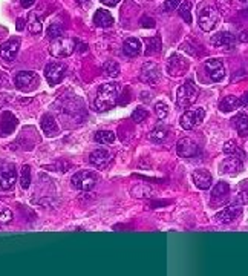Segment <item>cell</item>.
Segmentation results:
<instances>
[{
	"instance_id": "obj_1",
	"label": "cell",
	"mask_w": 248,
	"mask_h": 276,
	"mask_svg": "<svg viewBox=\"0 0 248 276\" xmlns=\"http://www.w3.org/2000/svg\"><path fill=\"white\" fill-rule=\"evenodd\" d=\"M117 99H118V86L113 83H105L101 84L98 94H97V99L94 101L95 109L100 112H105L109 111L110 108L117 104Z\"/></svg>"
},
{
	"instance_id": "obj_2",
	"label": "cell",
	"mask_w": 248,
	"mask_h": 276,
	"mask_svg": "<svg viewBox=\"0 0 248 276\" xmlns=\"http://www.w3.org/2000/svg\"><path fill=\"white\" fill-rule=\"evenodd\" d=\"M199 89L193 81H185L182 86L178 88L177 92V103L179 108H190L195 101L198 100Z\"/></svg>"
},
{
	"instance_id": "obj_3",
	"label": "cell",
	"mask_w": 248,
	"mask_h": 276,
	"mask_svg": "<svg viewBox=\"0 0 248 276\" xmlns=\"http://www.w3.org/2000/svg\"><path fill=\"white\" fill-rule=\"evenodd\" d=\"M75 45L77 41L74 39H69V37H58V39H54L53 41H51L49 45V52L51 56L54 57H69L72 52L75 51Z\"/></svg>"
},
{
	"instance_id": "obj_4",
	"label": "cell",
	"mask_w": 248,
	"mask_h": 276,
	"mask_svg": "<svg viewBox=\"0 0 248 276\" xmlns=\"http://www.w3.org/2000/svg\"><path fill=\"white\" fill-rule=\"evenodd\" d=\"M189 66H190L189 60L185 59L184 56L178 54V52L172 54L167 59V61H165V71H167V74H169L170 77H181V76H184V74L189 71Z\"/></svg>"
},
{
	"instance_id": "obj_5",
	"label": "cell",
	"mask_w": 248,
	"mask_h": 276,
	"mask_svg": "<svg viewBox=\"0 0 248 276\" xmlns=\"http://www.w3.org/2000/svg\"><path fill=\"white\" fill-rule=\"evenodd\" d=\"M198 23H199V28L202 31H205V33H210V31H213L219 23L218 9H216L214 6H204L199 11Z\"/></svg>"
},
{
	"instance_id": "obj_6",
	"label": "cell",
	"mask_w": 248,
	"mask_h": 276,
	"mask_svg": "<svg viewBox=\"0 0 248 276\" xmlns=\"http://www.w3.org/2000/svg\"><path fill=\"white\" fill-rule=\"evenodd\" d=\"M229 201H230V186L224 181H219L212 190L210 207L212 209L224 207L229 204Z\"/></svg>"
},
{
	"instance_id": "obj_7",
	"label": "cell",
	"mask_w": 248,
	"mask_h": 276,
	"mask_svg": "<svg viewBox=\"0 0 248 276\" xmlns=\"http://www.w3.org/2000/svg\"><path fill=\"white\" fill-rule=\"evenodd\" d=\"M16 86L18 91H23V92H31L34 91L35 88H38L40 84V79L35 72H31V71H22L18 72L16 76Z\"/></svg>"
},
{
	"instance_id": "obj_8",
	"label": "cell",
	"mask_w": 248,
	"mask_h": 276,
	"mask_svg": "<svg viewBox=\"0 0 248 276\" xmlns=\"http://www.w3.org/2000/svg\"><path fill=\"white\" fill-rule=\"evenodd\" d=\"M205 118V111L204 108H195L187 112H184L181 117V127L185 131H192L195 127H198Z\"/></svg>"
},
{
	"instance_id": "obj_9",
	"label": "cell",
	"mask_w": 248,
	"mask_h": 276,
	"mask_svg": "<svg viewBox=\"0 0 248 276\" xmlns=\"http://www.w3.org/2000/svg\"><path fill=\"white\" fill-rule=\"evenodd\" d=\"M72 186L78 190H83V192H89L95 187L97 184V177L89 172V171H81V172H77L74 177H72Z\"/></svg>"
},
{
	"instance_id": "obj_10",
	"label": "cell",
	"mask_w": 248,
	"mask_h": 276,
	"mask_svg": "<svg viewBox=\"0 0 248 276\" xmlns=\"http://www.w3.org/2000/svg\"><path fill=\"white\" fill-rule=\"evenodd\" d=\"M242 206L239 204H227V207H224L222 210H219V214L214 215V221L218 222V224H230V222L236 221L237 218H239L242 215Z\"/></svg>"
},
{
	"instance_id": "obj_11",
	"label": "cell",
	"mask_w": 248,
	"mask_h": 276,
	"mask_svg": "<svg viewBox=\"0 0 248 276\" xmlns=\"http://www.w3.org/2000/svg\"><path fill=\"white\" fill-rule=\"evenodd\" d=\"M140 80L142 83H147L150 86H155L159 80H161V71L157 63L147 61L141 66V72H140Z\"/></svg>"
},
{
	"instance_id": "obj_12",
	"label": "cell",
	"mask_w": 248,
	"mask_h": 276,
	"mask_svg": "<svg viewBox=\"0 0 248 276\" xmlns=\"http://www.w3.org/2000/svg\"><path fill=\"white\" fill-rule=\"evenodd\" d=\"M204 69H205V74L207 77H209L212 81H221L224 77H225V66L222 60L219 59H210L204 63Z\"/></svg>"
},
{
	"instance_id": "obj_13",
	"label": "cell",
	"mask_w": 248,
	"mask_h": 276,
	"mask_svg": "<svg viewBox=\"0 0 248 276\" xmlns=\"http://www.w3.org/2000/svg\"><path fill=\"white\" fill-rule=\"evenodd\" d=\"M242 169H244L242 158L236 157V155L227 157L219 163V172L222 175H237L242 172Z\"/></svg>"
},
{
	"instance_id": "obj_14",
	"label": "cell",
	"mask_w": 248,
	"mask_h": 276,
	"mask_svg": "<svg viewBox=\"0 0 248 276\" xmlns=\"http://www.w3.org/2000/svg\"><path fill=\"white\" fill-rule=\"evenodd\" d=\"M65 74H66V65L58 63V61L48 63L46 68H45V77H46L48 83L53 84V86L63 80Z\"/></svg>"
},
{
	"instance_id": "obj_15",
	"label": "cell",
	"mask_w": 248,
	"mask_h": 276,
	"mask_svg": "<svg viewBox=\"0 0 248 276\" xmlns=\"http://www.w3.org/2000/svg\"><path fill=\"white\" fill-rule=\"evenodd\" d=\"M16 181H17V172H16L14 164L5 163L0 166V187L5 190L13 189Z\"/></svg>"
},
{
	"instance_id": "obj_16",
	"label": "cell",
	"mask_w": 248,
	"mask_h": 276,
	"mask_svg": "<svg viewBox=\"0 0 248 276\" xmlns=\"http://www.w3.org/2000/svg\"><path fill=\"white\" fill-rule=\"evenodd\" d=\"M177 154L182 158H192L198 154V144H196L189 137L181 138L177 144Z\"/></svg>"
},
{
	"instance_id": "obj_17",
	"label": "cell",
	"mask_w": 248,
	"mask_h": 276,
	"mask_svg": "<svg viewBox=\"0 0 248 276\" xmlns=\"http://www.w3.org/2000/svg\"><path fill=\"white\" fill-rule=\"evenodd\" d=\"M18 49H20V40L11 39L0 46V56H2L6 61H14L18 54Z\"/></svg>"
},
{
	"instance_id": "obj_18",
	"label": "cell",
	"mask_w": 248,
	"mask_h": 276,
	"mask_svg": "<svg viewBox=\"0 0 248 276\" xmlns=\"http://www.w3.org/2000/svg\"><path fill=\"white\" fill-rule=\"evenodd\" d=\"M192 179H193V184L201 189V190H207L210 186H212V174L207 171V169H198V171H195L192 174Z\"/></svg>"
},
{
	"instance_id": "obj_19",
	"label": "cell",
	"mask_w": 248,
	"mask_h": 276,
	"mask_svg": "<svg viewBox=\"0 0 248 276\" xmlns=\"http://www.w3.org/2000/svg\"><path fill=\"white\" fill-rule=\"evenodd\" d=\"M210 43L216 48H233L236 43V37L231 33H218L210 39Z\"/></svg>"
},
{
	"instance_id": "obj_20",
	"label": "cell",
	"mask_w": 248,
	"mask_h": 276,
	"mask_svg": "<svg viewBox=\"0 0 248 276\" xmlns=\"http://www.w3.org/2000/svg\"><path fill=\"white\" fill-rule=\"evenodd\" d=\"M17 126V118L16 115L11 112H3L2 120H0V135L6 137L9 134H13Z\"/></svg>"
},
{
	"instance_id": "obj_21",
	"label": "cell",
	"mask_w": 248,
	"mask_h": 276,
	"mask_svg": "<svg viewBox=\"0 0 248 276\" xmlns=\"http://www.w3.org/2000/svg\"><path fill=\"white\" fill-rule=\"evenodd\" d=\"M110 160H112V154L105 149H97L89 157V161L97 167H106L110 163Z\"/></svg>"
},
{
	"instance_id": "obj_22",
	"label": "cell",
	"mask_w": 248,
	"mask_h": 276,
	"mask_svg": "<svg viewBox=\"0 0 248 276\" xmlns=\"http://www.w3.org/2000/svg\"><path fill=\"white\" fill-rule=\"evenodd\" d=\"M41 129H43L46 137H55L58 134V126L57 121L54 120V117L51 114H45L41 117V121H40Z\"/></svg>"
},
{
	"instance_id": "obj_23",
	"label": "cell",
	"mask_w": 248,
	"mask_h": 276,
	"mask_svg": "<svg viewBox=\"0 0 248 276\" xmlns=\"http://www.w3.org/2000/svg\"><path fill=\"white\" fill-rule=\"evenodd\" d=\"M241 106H242L241 99L234 97V95H227V97H224L219 103V111L224 112V114H229V112L239 109Z\"/></svg>"
},
{
	"instance_id": "obj_24",
	"label": "cell",
	"mask_w": 248,
	"mask_h": 276,
	"mask_svg": "<svg viewBox=\"0 0 248 276\" xmlns=\"http://www.w3.org/2000/svg\"><path fill=\"white\" fill-rule=\"evenodd\" d=\"M233 126L241 137H248V115L245 112H239L233 117Z\"/></svg>"
},
{
	"instance_id": "obj_25",
	"label": "cell",
	"mask_w": 248,
	"mask_h": 276,
	"mask_svg": "<svg viewBox=\"0 0 248 276\" xmlns=\"http://www.w3.org/2000/svg\"><path fill=\"white\" fill-rule=\"evenodd\" d=\"M123 51H124V54L129 57H137L141 52V41L135 37H129L123 43Z\"/></svg>"
},
{
	"instance_id": "obj_26",
	"label": "cell",
	"mask_w": 248,
	"mask_h": 276,
	"mask_svg": "<svg viewBox=\"0 0 248 276\" xmlns=\"http://www.w3.org/2000/svg\"><path fill=\"white\" fill-rule=\"evenodd\" d=\"M94 23L98 28H109L113 23V17L106 9H98L94 16Z\"/></svg>"
},
{
	"instance_id": "obj_27",
	"label": "cell",
	"mask_w": 248,
	"mask_h": 276,
	"mask_svg": "<svg viewBox=\"0 0 248 276\" xmlns=\"http://www.w3.org/2000/svg\"><path fill=\"white\" fill-rule=\"evenodd\" d=\"M146 45V56H153L161 51V39L159 37H147L144 39Z\"/></svg>"
},
{
	"instance_id": "obj_28",
	"label": "cell",
	"mask_w": 248,
	"mask_h": 276,
	"mask_svg": "<svg viewBox=\"0 0 248 276\" xmlns=\"http://www.w3.org/2000/svg\"><path fill=\"white\" fill-rule=\"evenodd\" d=\"M224 152L227 155H236V157H239V158H245L244 149L234 140H229V141L224 144Z\"/></svg>"
},
{
	"instance_id": "obj_29",
	"label": "cell",
	"mask_w": 248,
	"mask_h": 276,
	"mask_svg": "<svg viewBox=\"0 0 248 276\" xmlns=\"http://www.w3.org/2000/svg\"><path fill=\"white\" fill-rule=\"evenodd\" d=\"M167 137H169V129H167V127H164V126L155 127V129L150 132V140L153 143H162Z\"/></svg>"
},
{
	"instance_id": "obj_30",
	"label": "cell",
	"mask_w": 248,
	"mask_h": 276,
	"mask_svg": "<svg viewBox=\"0 0 248 276\" xmlns=\"http://www.w3.org/2000/svg\"><path fill=\"white\" fill-rule=\"evenodd\" d=\"M103 71H105V76H107L110 79H115L120 76V65L113 60H107L105 63V66H103Z\"/></svg>"
},
{
	"instance_id": "obj_31",
	"label": "cell",
	"mask_w": 248,
	"mask_h": 276,
	"mask_svg": "<svg viewBox=\"0 0 248 276\" xmlns=\"http://www.w3.org/2000/svg\"><path fill=\"white\" fill-rule=\"evenodd\" d=\"M132 197L135 198H149L152 197V187L147 184H138L132 189Z\"/></svg>"
},
{
	"instance_id": "obj_32",
	"label": "cell",
	"mask_w": 248,
	"mask_h": 276,
	"mask_svg": "<svg viewBox=\"0 0 248 276\" xmlns=\"http://www.w3.org/2000/svg\"><path fill=\"white\" fill-rule=\"evenodd\" d=\"M95 141L100 144H112L115 141V134L110 131H100L95 134Z\"/></svg>"
},
{
	"instance_id": "obj_33",
	"label": "cell",
	"mask_w": 248,
	"mask_h": 276,
	"mask_svg": "<svg viewBox=\"0 0 248 276\" xmlns=\"http://www.w3.org/2000/svg\"><path fill=\"white\" fill-rule=\"evenodd\" d=\"M179 16L184 19L185 23H192L193 19H192V3L190 2H182L179 3Z\"/></svg>"
},
{
	"instance_id": "obj_34",
	"label": "cell",
	"mask_w": 248,
	"mask_h": 276,
	"mask_svg": "<svg viewBox=\"0 0 248 276\" xmlns=\"http://www.w3.org/2000/svg\"><path fill=\"white\" fill-rule=\"evenodd\" d=\"M29 184H31V167L25 164L22 167V172H20V186H22V189H28Z\"/></svg>"
},
{
	"instance_id": "obj_35",
	"label": "cell",
	"mask_w": 248,
	"mask_h": 276,
	"mask_svg": "<svg viewBox=\"0 0 248 276\" xmlns=\"http://www.w3.org/2000/svg\"><path fill=\"white\" fill-rule=\"evenodd\" d=\"M155 114H157V117L159 120H164L165 117L169 115V106L164 101H158L157 104H155Z\"/></svg>"
},
{
	"instance_id": "obj_36",
	"label": "cell",
	"mask_w": 248,
	"mask_h": 276,
	"mask_svg": "<svg viewBox=\"0 0 248 276\" xmlns=\"http://www.w3.org/2000/svg\"><path fill=\"white\" fill-rule=\"evenodd\" d=\"M149 117V111L144 109V108H137L132 114V120L135 123H142Z\"/></svg>"
},
{
	"instance_id": "obj_37",
	"label": "cell",
	"mask_w": 248,
	"mask_h": 276,
	"mask_svg": "<svg viewBox=\"0 0 248 276\" xmlns=\"http://www.w3.org/2000/svg\"><path fill=\"white\" fill-rule=\"evenodd\" d=\"M234 203H236V204H239V206H245V204H248V187L241 189L239 192L236 194V197H234Z\"/></svg>"
},
{
	"instance_id": "obj_38",
	"label": "cell",
	"mask_w": 248,
	"mask_h": 276,
	"mask_svg": "<svg viewBox=\"0 0 248 276\" xmlns=\"http://www.w3.org/2000/svg\"><path fill=\"white\" fill-rule=\"evenodd\" d=\"M28 28H29V31H31V34H38L40 31H41V22L35 17L34 13L31 14V22H29Z\"/></svg>"
},
{
	"instance_id": "obj_39",
	"label": "cell",
	"mask_w": 248,
	"mask_h": 276,
	"mask_svg": "<svg viewBox=\"0 0 248 276\" xmlns=\"http://www.w3.org/2000/svg\"><path fill=\"white\" fill-rule=\"evenodd\" d=\"M63 36V28H61L60 25H55V23H53L49 28H48V37L49 39H58V37H61Z\"/></svg>"
},
{
	"instance_id": "obj_40",
	"label": "cell",
	"mask_w": 248,
	"mask_h": 276,
	"mask_svg": "<svg viewBox=\"0 0 248 276\" xmlns=\"http://www.w3.org/2000/svg\"><path fill=\"white\" fill-rule=\"evenodd\" d=\"M181 3V0H165L164 2V9L165 11H173V9H177Z\"/></svg>"
},
{
	"instance_id": "obj_41",
	"label": "cell",
	"mask_w": 248,
	"mask_h": 276,
	"mask_svg": "<svg viewBox=\"0 0 248 276\" xmlns=\"http://www.w3.org/2000/svg\"><path fill=\"white\" fill-rule=\"evenodd\" d=\"M13 219V212L9 209H5L3 212H0V222H9Z\"/></svg>"
},
{
	"instance_id": "obj_42",
	"label": "cell",
	"mask_w": 248,
	"mask_h": 276,
	"mask_svg": "<svg viewBox=\"0 0 248 276\" xmlns=\"http://www.w3.org/2000/svg\"><path fill=\"white\" fill-rule=\"evenodd\" d=\"M141 25H142V26H147V28H153V26H155V22H153V19L144 17V19L141 20Z\"/></svg>"
},
{
	"instance_id": "obj_43",
	"label": "cell",
	"mask_w": 248,
	"mask_h": 276,
	"mask_svg": "<svg viewBox=\"0 0 248 276\" xmlns=\"http://www.w3.org/2000/svg\"><path fill=\"white\" fill-rule=\"evenodd\" d=\"M100 2L106 6H115V5L120 3V0H100Z\"/></svg>"
},
{
	"instance_id": "obj_44",
	"label": "cell",
	"mask_w": 248,
	"mask_h": 276,
	"mask_svg": "<svg viewBox=\"0 0 248 276\" xmlns=\"http://www.w3.org/2000/svg\"><path fill=\"white\" fill-rule=\"evenodd\" d=\"M239 40H241V41H245V43H248V29L242 31L241 36H239Z\"/></svg>"
},
{
	"instance_id": "obj_45",
	"label": "cell",
	"mask_w": 248,
	"mask_h": 276,
	"mask_svg": "<svg viewBox=\"0 0 248 276\" xmlns=\"http://www.w3.org/2000/svg\"><path fill=\"white\" fill-rule=\"evenodd\" d=\"M35 3V0H22V6L23 8H31Z\"/></svg>"
},
{
	"instance_id": "obj_46",
	"label": "cell",
	"mask_w": 248,
	"mask_h": 276,
	"mask_svg": "<svg viewBox=\"0 0 248 276\" xmlns=\"http://www.w3.org/2000/svg\"><path fill=\"white\" fill-rule=\"evenodd\" d=\"M23 28H25V20L17 19V31H23Z\"/></svg>"
},
{
	"instance_id": "obj_47",
	"label": "cell",
	"mask_w": 248,
	"mask_h": 276,
	"mask_svg": "<svg viewBox=\"0 0 248 276\" xmlns=\"http://www.w3.org/2000/svg\"><path fill=\"white\" fill-rule=\"evenodd\" d=\"M241 101H242V104H248V92L241 99Z\"/></svg>"
},
{
	"instance_id": "obj_48",
	"label": "cell",
	"mask_w": 248,
	"mask_h": 276,
	"mask_svg": "<svg viewBox=\"0 0 248 276\" xmlns=\"http://www.w3.org/2000/svg\"><path fill=\"white\" fill-rule=\"evenodd\" d=\"M78 3H81V5H85V3H88V2H90V0H77Z\"/></svg>"
},
{
	"instance_id": "obj_49",
	"label": "cell",
	"mask_w": 248,
	"mask_h": 276,
	"mask_svg": "<svg viewBox=\"0 0 248 276\" xmlns=\"http://www.w3.org/2000/svg\"><path fill=\"white\" fill-rule=\"evenodd\" d=\"M241 2H245V0H241Z\"/></svg>"
}]
</instances>
